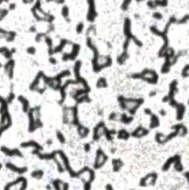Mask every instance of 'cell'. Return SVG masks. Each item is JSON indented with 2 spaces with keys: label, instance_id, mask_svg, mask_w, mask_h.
Returning <instances> with one entry per match:
<instances>
[{
  "label": "cell",
  "instance_id": "10",
  "mask_svg": "<svg viewBox=\"0 0 189 190\" xmlns=\"http://www.w3.org/2000/svg\"><path fill=\"white\" fill-rule=\"evenodd\" d=\"M136 1H137V2H141V1H143V0H136Z\"/></svg>",
  "mask_w": 189,
  "mask_h": 190
},
{
  "label": "cell",
  "instance_id": "9",
  "mask_svg": "<svg viewBox=\"0 0 189 190\" xmlns=\"http://www.w3.org/2000/svg\"><path fill=\"white\" fill-rule=\"evenodd\" d=\"M50 62L51 63V64H56V62H57V61H56V59H55V58L51 57L50 58Z\"/></svg>",
  "mask_w": 189,
  "mask_h": 190
},
{
  "label": "cell",
  "instance_id": "2",
  "mask_svg": "<svg viewBox=\"0 0 189 190\" xmlns=\"http://www.w3.org/2000/svg\"><path fill=\"white\" fill-rule=\"evenodd\" d=\"M128 55L126 53V52H125L123 55H121L119 58H118V61H119V62L120 63V64H121V63H123V61H125V60L128 58Z\"/></svg>",
  "mask_w": 189,
  "mask_h": 190
},
{
  "label": "cell",
  "instance_id": "6",
  "mask_svg": "<svg viewBox=\"0 0 189 190\" xmlns=\"http://www.w3.org/2000/svg\"><path fill=\"white\" fill-rule=\"evenodd\" d=\"M131 1H132V0H124V2H123V6H122V8H123V9H124V10L128 9V4L130 3Z\"/></svg>",
  "mask_w": 189,
  "mask_h": 190
},
{
  "label": "cell",
  "instance_id": "7",
  "mask_svg": "<svg viewBox=\"0 0 189 190\" xmlns=\"http://www.w3.org/2000/svg\"><path fill=\"white\" fill-rule=\"evenodd\" d=\"M153 17H154V18H155L156 19L160 20V19H162V14H161V13H160L159 12H156L153 14Z\"/></svg>",
  "mask_w": 189,
  "mask_h": 190
},
{
  "label": "cell",
  "instance_id": "4",
  "mask_svg": "<svg viewBox=\"0 0 189 190\" xmlns=\"http://www.w3.org/2000/svg\"><path fill=\"white\" fill-rule=\"evenodd\" d=\"M83 30H84V24L83 23H79V24L77 25L76 27V31L79 33H81V32H82Z\"/></svg>",
  "mask_w": 189,
  "mask_h": 190
},
{
  "label": "cell",
  "instance_id": "8",
  "mask_svg": "<svg viewBox=\"0 0 189 190\" xmlns=\"http://www.w3.org/2000/svg\"><path fill=\"white\" fill-rule=\"evenodd\" d=\"M184 72H182V76L187 77L188 75V66H186V68L184 69Z\"/></svg>",
  "mask_w": 189,
  "mask_h": 190
},
{
  "label": "cell",
  "instance_id": "3",
  "mask_svg": "<svg viewBox=\"0 0 189 190\" xmlns=\"http://www.w3.org/2000/svg\"><path fill=\"white\" fill-rule=\"evenodd\" d=\"M69 13H70V12H69L68 7L67 6H64L62 9V15L64 16V18H67L68 16H69Z\"/></svg>",
  "mask_w": 189,
  "mask_h": 190
},
{
  "label": "cell",
  "instance_id": "5",
  "mask_svg": "<svg viewBox=\"0 0 189 190\" xmlns=\"http://www.w3.org/2000/svg\"><path fill=\"white\" fill-rule=\"evenodd\" d=\"M147 5H148L151 9L155 8V7H157L155 3H154V1H152V0H150V1H148V2H147Z\"/></svg>",
  "mask_w": 189,
  "mask_h": 190
},
{
  "label": "cell",
  "instance_id": "1",
  "mask_svg": "<svg viewBox=\"0 0 189 190\" xmlns=\"http://www.w3.org/2000/svg\"><path fill=\"white\" fill-rule=\"evenodd\" d=\"M106 85V80L104 78H100L98 80V83H97V86L98 88H103L105 87Z\"/></svg>",
  "mask_w": 189,
  "mask_h": 190
}]
</instances>
